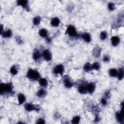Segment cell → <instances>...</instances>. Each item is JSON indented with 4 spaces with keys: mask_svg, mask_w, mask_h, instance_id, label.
<instances>
[{
    "mask_svg": "<svg viewBox=\"0 0 124 124\" xmlns=\"http://www.w3.org/2000/svg\"><path fill=\"white\" fill-rule=\"evenodd\" d=\"M0 93L1 95H9L14 93L13 85L12 82L0 83Z\"/></svg>",
    "mask_w": 124,
    "mask_h": 124,
    "instance_id": "obj_1",
    "label": "cell"
},
{
    "mask_svg": "<svg viewBox=\"0 0 124 124\" xmlns=\"http://www.w3.org/2000/svg\"><path fill=\"white\" fill-rule=\"evenodd\" d=\"M26 77L31 80L35 81L39 80L41 78V75L37 70L29 69L27 72Z\"/></svg>",
    "mask_w": 124,
    "mask_h": 124,
    "instance_id": "obj_2",
    "label": "cell"
},
{
    "mask_svg": "<svg viewBox=\"0 0 124 124\" xmlns=\"http://www.w3.org/2000/svg\"><path fill=\"white\" fill-rule=\"evenodd\" d=\"M65 33L71 37H77L79 36L76 28L72 25H69L67 26Z\"/></svg>",
    "mask_w": 124,
    "mask_h": 124,
    "instance_id": "obj_3",
    "label": "cell"
},
{
    "mask_svg": "<svg viewBox=\"0 0 124 124\" xmlns=\"http://www.w3.org/2000/svg\"><path fill=\"white\" fill-rule=\"evenodd\" d=\"M24 108L27 111L30 112L32 111H39L40 109V108L39 106L33 104L31 103H26L24 105Z\"/></svg>",
    "mask_w": 124,
    "mask_h": 124,
    "instance_id": "obj_4",
    "label": "cell"
},
{
    "mask_svg": "<svg viewBox=\"0 0 124 124\" xmlns=\"http://www.w3.org/2000/svg\"><path fill=\"white\" fill-rule=\"evenodd\" d=\"M121 110L119 111H117L116 113V118L117 119V122L119 123L123 124L124 122V115L123 112V102H122L121 104Z\"/></svg>",
    "mask_w": 124,
    "mask_h": 124,
    "instance_id": "obj_5",
    "label": "cell"
},
{
    "mask_svg": "<svg viewBox=\"0 0 124 124\" xmlns=\"http://www.w3.org/2000/svg\"><path fill=\"white\" fill-rule=\"evenodd\" d=\"M64 71V66L62 64L56 65L53 69V73L55 75H62Z\"/></svg>",
    "mask_w": 124,
    "mask_h": 124,
    "instance_id": "obj_6",
    "label": "cell"
},
{
    "mask_svg": "<svg viewBox=\"0 0 124 124\" xmlns=\"http://www.w3.org/2000/svg\"><path fill=\"white\" fill-rule=\"evenodd\" d=\"M63 82L64 86L66 88H71L73 87L74 84L70 77L68 75H65L63 77Z\"/></svg>",
    "mask_w": 124,
    "mask_h": 124,
    "instance_id": "obj_7",
    "label": "cell"
},
{
    "mask_svg": "<svg viewBox=\"0 0 124 124\" xmlns=\"http://www.w3.org/2000/svg\"><path fill=\"white\" fill-rule=\"evenodd\" d=\"M17 5L18 6H21L23 8L25 9L27 11L29 12L30 11V6L29 4V1L27 0H18L16 1Z\"/></svg>",
    "mask_w": 124,
    "mask_h": 124,
    "instance_id": "obj_8",
    "label": "cell"
},
{
    "mask_svg": "<svg viewBox=\"0 0 124 124\" xmlns=\"http://www.w3.org/2000/svg\"><path fill=\"white\" fill-rule=\"evenodd\" d=\"M42 55L43 59L47 62L50 61L52 59V53L51 51L48 49H45L42 53Z\"/></svg>",
    "mask_w": 124,
    "mask_h": 124,
    "instance_id": "obj_9",
    "label": "cell"
},
{
    "mask_svg": "<svg viewBox=\"0 0 124 124\" xmlns=\"http://www.w3.org/2000/svg\"><path fill=\"white\" fill-rule=\"evenodd\" d=\"M42 57V53L40 50L37 48H35L32 53V59L34 61H38L40 60Z\"/></svg>",
    "mask_w": 124,
    "mask_h": 124,
    "instance_id": "obj_10",
    "label": "cell"
},
{
    "mask_svg": "<svg viewBox=\"0 0 124 124\" xmlns=\"http://www.w3.org/2000/svg\"><path fill=\"white\" fill-rule=\"evenodd\" d=\"M87 90L88 93L92 94L94 93L95 88H96V84L94 82H91L88 83L86 85Z\"/></svg>",
    "mask_w": 124,
    "mask_h": 124,
    "instance_id": "obj_11",
    "label": "cell"
},
{
    "mask_svg": "<svg viewBox=\"0 0 124 124\" xmlns=\"http://www.w3.org/2000/svg\"><path fill=\"white\" fill-rule=\"evenodd\" d=\"M111 44L114 46H117L120 43V38L117 36H112L111 39Z\"/></svg>",
    "mask_w": 124,
    "mask_h": 124,
    "instance_id": "obj_12",
    "label": "cell"
},
{
    "mask_svg": "<svg viewBox=\"0 0 124 124\" xmlns=\"http://www.w3.org/2000/svg\"><path fill=\"white\" fill-rule=\"evenodd\" d=\"M101 53V48L99 46H95L93 50V55L95 58H99Z\"/></svg>",
    "mask_w": 124,
    "mask_h": 124,
    "instance_id": "obj_13",
    "label": "cell"
},
{
    "mask_svg": "<svg viewBox=\"0 0 124 124\" xmlns=\"http://www.w3.org/2000/svg\"><path fill=\"white\" fill-rule=\"evenodd\" d=\"M81 37L82 39L87 43H90L92 40L91 36L90 33L88 32H84L81 35Z\"/></svg>",
    "mask_w": 124,
    "mask_h": 124,
    "instance_id": "obj_14",
    "label": "cell"
},
{
    "mask_svg": "<svg viewBox=\"0 0 124 124\" xmlns=\"http://www.w3.org/2000/svg\"><path fill=\"white\" fill-rule=\"evenodd\" d=\"M86 85H85L84 84H80L78 86V92L80 93H81V94H86L88 93L87 90Z\"/></svg>",
    "mask_w": 124,
    "mask_h": 124,
    "instance_id": "obj_15",
    "label": "cell"
},
{
    "mask_svg": "<svg viewBox=\"0 0 124 124\" xmlns=\"http://www.w3.org/2000/svg\"><path fill=\"white\" fill-rule=\"evenodd\" d=\"M0 35L2 37L8 38H10L12 36V31L10 29H7L5 31H4Z\"/></svg>",
    "mask_w": 124,
    "mask_h": 124,
    "instance_id": "obj_16",
    "label": "cell"
},
{
    "mask_svg": "<svg viewBox=\"0 0 124 124\" xmlns=\"http://www.w3.org/2000/svg\"><path fill=\"white\" fill-rule=\"evenodd\" d=\"M60 19L57 17H54L52 18V19L51 20L50 24L52 27H58L60 25Z\"/></svg>",
    "mask_w": 124,
    "mask_h": 124,
    "instance_id": "obj_17",
    "label": "cell"
},
{
    "mask_svg": "<svg viewBox=\"0 0 124 124\" xmlns=\"http://www.w3.org/2000/svg\"><path fill=\"white\" fill-rule=\"evenodd\" d=\"M46 93H47L46 91L44 89L41 88L37 91V92L36 93V95L39 98H43L46 96Z\"/></svg>",
    "mask_w": 124,
    "mask_h": 124,
    "instance_id": "obj_18",
    "label": "cell"
},
{
    "mask_svg": "<svg viewBox=\"0 0 124 124\" xmlns=\"http://www.w3.org/2000/svg\"><path fill=\"white\" fill-rule=\"evenodd\" d=\"M17 100H18V105H21L25 102L26 97L23 94L19 93H18L17 96Z\"/></svg>",
    "mask_w": 124,
    "mask_h": 124,
    "instance_id": "obj_19",
    "label": "cell"
},
{
    "mask_svg": "<svg viewBox=\"0 0 124 124\" xmlns=\"http://www.w3.org/2000/svg\"><path fill=\"white\" fill-rule=\"evenodd\" d=\"M38 81H39V83L41 87H46L48 86V85L47 80L46 78H41L38 80Z\"/></svg>",
    "mask_w": 124,
    "mask_h": 124,
    "instance_id": "obj_20",
    "label": "cell"
},
{
    "mask_svg": "<svg viewBox=\"0 0 124 124\" xmlns=\"http://www.w3.org/2000/svg\"><path fill=\"white\" fill-rule=\"evenodd\" d=\"M124 76V70L123 67H121L119 69V70H118V75H117V78L119 80H122Z\"/></svg>",
    "mask_w": 124,
    "mask_h": 124,
    "instance_id": "obj_21",
    "label": "cell"
},
{
    "mask_svg": "<svg viewBox=\"0 0 124 124\" xmlns=\"http://www.w3.org/2000/svg\"><path fill=\"white\" fill-rule=\"evenodd\" d=\"M83 70L86 72H89L92 71V64L89 62H86L83 66Z\"/></svg>",
    "mask_w": 124,
    "mask_h": 124,
    "instance_id": "obj_22",
    "label": "cell"
},
{
    "mask_svg": "<svg viewBox=\"0 0 124 124\" xmlns=\"http://www.w3.org/2000/svg\"><path fill=\"white\" fill-rule=\"evenodd\" d=\"M39 35L43 38H46L48 35V31L46 29H41L39 31Z\"/></svg>",
    "mask_w": 124,
    "mask_h": 124,
    "instance_id": "obj_23",
    "label": "cell"
},
{
    "mask_svg": "<svg viewBox=\"0 0 124 124\" xmlns=\"http://www.w3.org/2000/svg\"><path fill=\"white\" fill-rule=\"evenodd\" d=\"M10 72L12 75H16L18 72V67L16 65H14L11 67L10 69Z\"/></svg>",
    "mask_w": 124,
    "mask_h": 124,
    "instance_id": "obj_24",
    "label": "cell"
},
{
    "mask_svg": "<svg viewBox=\"0 0 124 124\" xmlns=\"http://www.w3.org/2000/svg\"><path fill=\"white\" fill-rule=\"evenodd\" d=\"M108 75L111 77H116L118 75V70L115 68H111L108 70Z\"/></svg>",
    "mask_w": 124,
    "mask_h": 124,
    "instance_id": "obj_25",
    "label": "cell"
},
{
    "mask_svg": "<svg viewBox=\"0 0 124 124\" xmlns=\"http://www.w3.org/2000/svg\"><path fill=\"white\" fill-rule=\"evenodd\" d=\"M41 21V18L40 16H35L33 18V20H32L33 24L35 26H38L40 24Z\"/></svg>",
    "mask_w": 124,
    "mask_h": 124,
    "instance_id": "obj_26",
    "label": "cell"
},
{
    "mask_svg": "<svg viewBox=\"0 0 124 124\" xmlns=\"http://www.w3.org/2000/svg\"><path fill=\"white\" fill-rule=\"evenodd\" d=\"M80 120V117L79 115L74 116L71 120V123L73 124H78L79 123Z\"/></svg>",
    "mask_w": 124,
    "mask_h": 124,
    "instance_id": "obj_27",
    "label": "cell"
},
{
    "mask_svg": "<svg viewBox=\"0 0 124 124\" xmlns=\"http://www.w3.org/2000/svg\"><path fill=\"white\" fill-rule=\"evenodd\" d=\"M92 69L95 70H99L100 68V65L98 62H94L92 64Z\"/></svg>",
    "mask_w": 124,
    "mask_h": 124,
    "instance_id": "obj_28",
    "label": "cell"
},
{
    "mask_svg": "<svg viewBox=\"0 0 124 124\" xmlns=\"http://www.w3.org/2000/svg\"><path fill=\"white\" fill-rule=\"evenodd\" d=\"M108 37V33L106 31H103L100 32V38L101 40H104L106 39Z\"/></svg>",
    "mask_w": 124,
    "mask_h": 124,
    "instance_id": "obj_29",
    "label": "cell"
},
{
    "mask_svg": "<svg viewBox=\"0 0 124 124\" xmlns=\"http://www.w3.org/2000/svg\"><path fill=\"white\" fill-rule=\"evenodd\" d=\"M108 8L110 11H113L115 9V5L113 2H110L108 4Z\"/></svg>",
    "mask_w": 124,
    "mask_h": 124,
    "instance_id": "obj_30",
    "label": "cell"
},
{
    "mask_svg": "<svg viewBox=\"0 0 124 124\" xmlns=\"http://www.w3.org/2000/svg\"><path fill=\"white\" fill-rule=\"evenodd\" d=\"M100 102H101V104H102L103 106H106L107 105V103H108L107 98H105V97H102V98H101V100H100Z\"/></svg>",
    "mask_w": 124,
    "mask_h": 124,
    "instance_id": "obj_31",
    "label": "cell"
},
{
    "mask_svg": "<svg viewBox=\"0 0 124 124\" xmlns=\"http://www.w3.org/2000/svg\"><path fill=\"white\" fill-rule=\"evenodd\" d=\"M110 58L109 56L107 55H105L103 58V61L105 62H109L110 61Z\"/></svg>",
    "mask_w": 124,
    "mask_h": 124,
    "instance_id": "obj_32",
    "label": "cell"
},
{
    "mask_svg": "<svg viewBox=\"0 0 124 124\" xmlns=\"http://www.w3.org/2000/svg\"><path fill=\"white\" fill-rule=\"evenodd\" d=\"M16 38V42L18 44H22L23 43V40L20 37L17 36L15 37Z\"/></svg>",
    "mask_w": 124,
    "mask_h": 124,
    "instance_id": "obj_33",
    "label": "cell"
},
{
    "mask_svg": "<svg viewBox=\"0 0 124 124\" xmlns=\"http://www.w3.org/2000/svg\"><path fill=\"white\" fill-rule=\"evenodd\" d=\"M45 123V120L43 118H39L38 119H37L36 122V124H44Z\"/></svg>",
    "mask_w": 124,
    "mask_h": 124,
    "instance_id": "obj_34",
    "label": "cell"
},
{
    "mask_svg": "<svg viewBox=\"0 0 124 124\" xmlns=\"http://www.w3.org/2000/svg\"><path fill=\"white\" fill-rule=\"evenodd\" d=\"M101 120V118L100 117V116H99V115L98 114V113L97 114H95V118H94V122H98L99 121H100Z\"/></svg>",
    "mask_w": 124,
    "mask_h": 124,
    "instance_id": "obj_35",
    "label": "cell"
},
{
    "mask_svg": "<svg viewBox=\"0 0 124 124\" xmlns=\"http://www.w3.org/2000/svg\"><path fill=\"white\" fill-rule=\"evenodd\" d=\"M104 96H105V97L106 98H109L110 96V92L108 90L107 91L105 92V93H104Z\"/></svg>",
    "mask_w": 124,
    "mask_h": 124,
    "instance_id": "obj_36",
    "label": "cell"
},
{
    "mask_svg": "<svg viewBox=\"0 0 124 124\" xmlns=\"http://www.w3.org/2000/svg\"><path fill=\"white\" fill-rule=\"evenodd\" d=\"M46 40L47 42L48 43H50V42H51V39L50 38L48 37H47L46 38Z\"/></svg>",
    "mask_w": 124,
    "mask_h": 124,
    "instance_id": "obj_37",
    "label": "cell"
},
{
    "mask_svg": "<svg viewBox=\"0 0 124 124\" xmlns=\"http://www.w3.org/2000/svg\"><path fill=\"white\" fill-rule=\"evenodd\" d=\"M0 28H1L0 34H1L2 33V32L4 31V30H3V26L2 24H1V25H0Z\"/></svg>",
    "mask_w": 124,
    "mask_h": 124,
    "instance_id": "obj_38",
    "label": "cell"
}]
</instances>
